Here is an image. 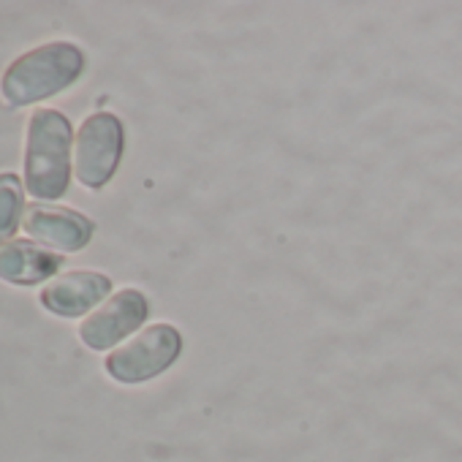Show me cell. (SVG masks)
Instances as JSON below:
<instances>
[{
	"mask_svg": "<svg viewBox=\"0 0 462 462\" xmlns=\"http://www.w3.org/2000/svg\"><path fill=\"white\" fill-rule=\"evenodd\" d=\"M82 71L85 55L79 47L66 42L44 44L25 52L6 69L4 79H0V90H4L9 104L31 106L71 88L82 77Z\"/></svg>",
	"mask_w": 462,
	"mask_h": 462,
	"instance_id": "cell-1",
	"label": "cell"
},
{
	"mask_svg": "<svg viewBox=\"0 0 462 462\" xmlns=\"http://www.w3.org/2000/svg\"><path fill=\"white\" fill-rule=\"evenodd\" d=\"M71 123L55 109H36L28 125L25 182L36 199H60L71 177Z\"/></svg>",
	"mask_w": 462,
	"mask_h": 462,
	"instance_id": "cell-2",
	"label": "cell"
},
{
	"mask_svg": "<svg viewBox=\"0 0 462 462\" xmlns=\"http://www.w3.org/2000/svg\"><path fill=\"white\" fill-rule=\"evenodd\" d=\"M180 354L182 335L171 324H152L123 348L109 354L106 373L120 383H144L169 370Z\"/></svg>",
	"mask_w": 462,
	"mask_h": 462,
	"instance_id": "cell-3",
	"label": "cell"
},
{
	"mask_svg": "<svg viewBox=\"0 0 462 462\" xmlns=\"http://www.w3.org/2000/svg\"><path fill=\"white\" fill-rule=\"evenodd\" d=\"M123 144H125V134H123V123L109 115V112H98L90 115L77 136V177L82 185L98 190L104 188L123 158Z\"/></svg>",
	"mask_w": 462,
	"mask_h": 462,
	"instance_id": "cell-4",
	"label": "cell"
},
{
	"mask_svg": "<svg viewBox=\"0 0 462 462\" xmlns=\"http://www.w3.org/2000/svg\"><path fill=\"white\" fill-rule=\"evenodd\" d=\"M147 313H150L147 297L139 289H123L115 297H109L90 319H85L79 335L88 348L106 351L123 337H128L134 329H139Z\"/></svg>",
	"mask_w": 462,
	"mask_h": 462,
	"instance_id": "cell-5",
	"label": "cell"
},
{
	"mask_svg": "<svg viewBox=\"0 0 462 462\" xmlns=\"http://www.w3.org/2000/svg\"><path fill=\"white\" fill-rule=\"evenodd\" d=\"M25 231L31 237L58 248V251H82L93 240V220L69 207H39L33 204L25 212Z\"/></svg>",
	"mask_w": 462,
	"mask_h": 462,
	"instance_id": "cell-6",
	"label": "cell"
},
{
	"mask_svg": "<svg viewBox=\"0 0 462 462\" xmlns=\"http://www.w3.org/2000/svg\"><path fill=\"white\" fill-rule=\"evenodd\" d=\"M112 281L101 273L90 270H77L55 278L44 291H42V305L63 319H79L85 316L93 305H98L104 297H109Z\"/></svg>",
	"mask_w": 462,
	"mask_h": 462,
	"instance_id": "cell-7",
	"label": "cell"
},
{
	"mask_svg": "<svg viewBox=\"0 0 462 462\" xmlns=\"http://www.w3.org/2000/svg\"><path fill=\"white\" fill-rule=\"evenodd\" d=\"M63 267V256L36 248L33 243L14 240L0 248V278L14 286H33L47 281Z\"/></svg>",
	"mask_w": 462,
	"mask_h": 462,
	"instance_id": "cell-8",
	"label": "cell"
},
{
	"mask_svg": "<svg viewBox=\"0 0 462 462\" xmlns=\"http://www.w3.org/2000/svg\"><path fill=\"white\" fill-rule=\"evenodd\" d=\"M23 209H25V201H23L20 177L0 174V243H6L17 231Z\"/></svg>",
	"mask_w": 462,
	"mask_h": 462,
	"instance_id": "cell-9",
	"label": "cell"
}]
</instances>
